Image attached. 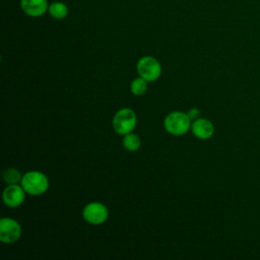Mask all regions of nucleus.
Wrapping results in <instances>:
<instances>
[{
    "mask_svg": "<svg viewBox=\"0 0 260 260\" xmlns=\"http://www.w3.org/2000/svg\"><path fill=\"white\" fill-rule=\"evenodd\" d=\"M21 187L27 194L42 195L49 188V180L47 176L38 171H30L22 176L20 181Z\"/></svg>",
    "mask_w": 260,
    "mask_h": 260,
    "instance_id": "nucleus-1",
    "label": "nucleus"
},
{
    "mask_svg": "<svg viewBox=\"0 0 260 260\" xmlns=\"http://www.w3.org/2000/svg\"><path fill=\"white\" fill-rule=\"evenodd\" d=\"M191 119L189 118L188 114L184 112H172L170 113L166 118H165V128L166 130L176 136L184 135L185 133L188 132V130L191 127Z\"/></svg>",
    "mask_w": 260,
    "mask_h": 260,
    "instance_id": "nucleus-2",
    "label": "nucleus"
},
{
    "mask_svg": "<svg viewBox=\"0 0 260 260\" xmlns=\"http://www.w3.org/2000/svg\"><path fill=\"white\" fill-rule=\"evenodd\" d=\"M136 122L137 118L134 111L124 108L115 114L113 119V127L118 134L126 135L135 128Z\"/></svg>",
    "mask_w": 260,
    "mask_h": 260,
    "instance_id": "nucleus-3",
    "label": "nucleus"
},
{
    "mask_svg": "<svg viewBox=\"0 0 260 260\" xmlns=\"http://www.w3.org/2000/svg\"><path fill=\"white\" fill-rule=\"evenodd\" d=\"M136 69L139 76L144 78L148 82L156 80L161 73V67L159 62L151 56H145L140 58L137 62Z\"/></svg>",
    "mask_w": 260,
    "mask_h": 260,
    "instance_id": "nucleus-4",
    "label": "nucleus"
},
{
    "mask_svg": "<svg viewBox=\"0 0 260 260\" xmlns=\"http://www.w3.org/2000/svg\"><path fill=\"white\" fill-rule=\"evenodd\" d=\"M108 208L100 202H90L82 210V216L85 221L91 224H101L108 218Z\"/></svg>",
    "mask_w": 260,
    "mask_h": 260,
    "instance_id": "nucleus-5",
    "label": "nucleus"
},
{
    "mask_svg": "<svg viewBox=\"0 0 260 260\" xmlns=\"http://www.w3.org/2000/svg\"><path fill=\"white\" fill-rule=\"evenodd\" d=\"M21 236L20 224L13 218L3 217L0 220V240L3 243L11 244Z\"/></svg>",
    "mask_w": 260,
    "mask_h": 260,
    "instance_id": "nucleus-6",
    "label": "nucleus"
},
{
    "mask_svg": "<svg viewBox=\"0 0 260 260\" xmlns=\"http://www.w3.org/2000/svg\"><path fill=\"white\" fill-rule=\"evenodd\" d=\"M26 192L17 184H9L3 191V201L8 207H17L22 204Z\"/></svg>",
    "mask_w": 260,
    "mask_h": 260,
    "instance_id": "nucleus-7",
    "label": "nucleus"
},
{
    "mask_svg": "<svg viewBox=\"0 0 260 260\" xmlns=\"http://www.w3.org/2000/svg\"><path fill=\"white\" fill-rule=\"evenodd\" d=\"M22 11L32 17L45 14L49 8L47 0H20Z\"/></svg>",
    "mask_w": 260,
    "mask_h": 260,
    "instance_id": "nucleus-8",
    "label": "nucleus"
},
{
    "mask_svg": "<svg viewBox=\"0 0 260 260\" xmlns=\"http://www.w3.org/2000/svg\"><path fill=\"white\" fill-rule=\"evenodd\" d=\"M193 134L199 139H208L214 132L213 125L207 119H196L191 125Z\"/></svg>",
    "mask_w": 260,
    "mask_h": 260,
    "instance_id": "nucleus-9",
    "label": "nucleus"
},
{
    "mask_svg": "<svg viewBox=\"0 0 260 260\" xmlns=\"http://www.w3.org/2000/svg\"><path fill=\"white\" fill-rule=\"evenodd\" d=\"M48 11L50 15L56 19H62L67 16L68 14V8L63 2H53L49 5Z\"/></svg>",
    "mask_w": 260,
    "mask_h": 260,
    "instance_id": "nucleus-10",
    "label": "nucleus"
},
{
    "mask_svg": "<svg viewBox=\"0 0 260 260\" xmlns=\"http://www.w3.org/2000/svg\"><path fill=\"white\" fill-rule=\"evenodd\" d=\"M140 144H141V141H140V138H139L138 135H136L134 133H131V132L124 135L123 145L127 150L136 151L137 149H139Z\"/></svg>",
    "mask_w": 260,
    "mask_h": 260,
    "instance_id": "nucleus-11",
    "label": "nucleus"
},
{
    "mask_svg": "<svg viewBox=\"0 0 260 260\" xmlns=\"http://www.w3.org/2000/svg\"><path fill=\"white\" fill-rule=\"evenodd\" d=\"M21 179L22 177L20 172L14 168L6 169L3 172V180L7 184H17L18 182L21 181Z\"/></svg>",
    "mask_w": 260,
    "mask_h": 260,
    "instance_id": "nucleus-12",
    "label": "nucleus"
},
{
    "mask_svg": "<svg viewBox=\"0 0 260 260\" xmlns=\"http://www.w3.org/2000/svg\"><path fill=\"white\" fill-rule=\"evenodd\" d=\"M130 89H131L132 93H134L136 95H141L147 89V81L142 77L135 78L130 84Z\"/></svg>",
    "mask_w": 260,
    "mask_h": 260,
    "instance_id": "nucleus-13",
    "label": "nucleus"
},
{
    "mask_svg": "<svg viewBox=\"0 0 260 260\" xmlns=\"http://www.w3.org/2000/svg\"><path fill=\"white\" fill-rule=\"evenodd\" d=\"M188 114V116H189V118L191 119V120H196V119H198V117H199V115H200V111L198 110V109H191V110H189V112L187 113Z\"/></svg>",
    "mask_w": 260,
    "mask_h": 260,
    "instance_id": "nucleus-14",
    "label": "nucleus"
}]
</instances>
